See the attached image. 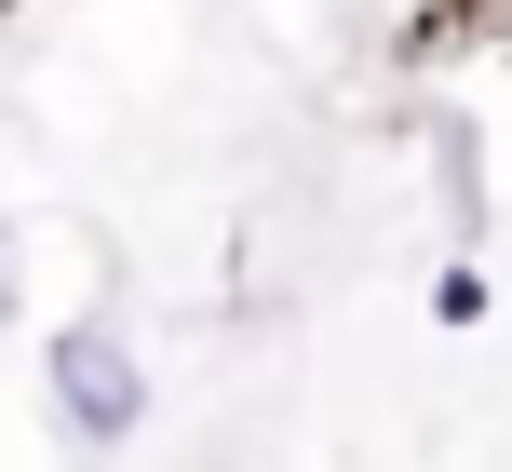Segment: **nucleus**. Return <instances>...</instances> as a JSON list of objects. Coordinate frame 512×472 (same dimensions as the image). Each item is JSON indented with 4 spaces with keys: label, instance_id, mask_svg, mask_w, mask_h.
Segmentation results:
<instances>
[{
    "label": "nucleus",
    "instance_id": "obj_3",
    "mask_svg": "<svg viewBox=\"0 0 512 472\" xmlns=\"http://www.w3.org/2000/svg\"><path fill=\"white\" fill-rule=\"evenodd\" d=\"M14 284H27V257H14V230H0V324H14Z\"/></svg>",
    "mask_w": 512,
    "mask_h": 472
},
{
    "label": "nucleus",
    "instance_id": "obj_2",
    "mask_svg": "<svg viewBox=\"0 0 512 472\" xmlns=\"http://www.w3.org/2000/svg\"><path fill=\"white\" fill-rule=\"evenodd\" d=\"M432 324H486V270H472V257L432 270Z\"/></svg>",
    "mask_w": 512,
    "mask_h": 472
},
{
    "label": "nucleus",
    "instance_id": "obj_1",
    "mask_svg": "<svg viewBox=\"0 0 512 472\" xmlns=\"http://www.w3.org/2000/svg\"><path fill=\"white\" fill-rule=\"evenodd\" d=\"M41 392H54V432H68L81 459H108V446L149 432V365H135L122 324H68V338L41 351Z\"/></svg>",
    "mask_w": 512,
    "mask_h": 472
}]
</instances>
